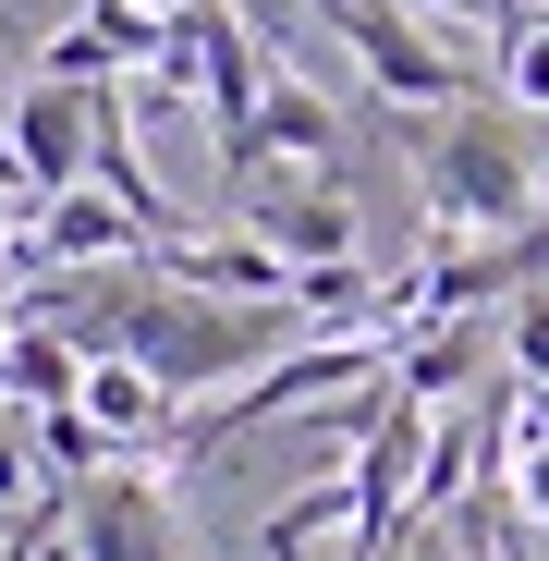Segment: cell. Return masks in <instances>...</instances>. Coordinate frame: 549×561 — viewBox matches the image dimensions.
Here are the masks:
<instances>
[{
	"label": "cell",
	"instance_id": "6da1fadb",
	"mask_svg": "<svg viewBox=\"0 0 549 561\" xmlns=\"http://www.w3.org/2000/svg\"><path fill=\"white\" fill-rule=\"evenodd\" d=\"M294 306H232V294H183V280H123V294H99V318H85L73 342L85 354H135L147 379L183 403V391H232L268 366V342H282Z\"/></svg>",
	"mask_w": 549,
	"mask_h": 561
},
{
	"label": "cell",
	"instance_id": "7a4b0ae2",
	"mask_svg": "<svg viewBox=\"0 0 549 561\" xmlns=\"http://www.w3.org/2000/svg\"><path fill=\"white\" fill-rule=\"evenodd\" d=\"M415 171H427V208H439V232H477V244H501V232H525L537 220V171H525V147H513V123L501 111H451L427 147H415Z\"/></svg>",
	"mask_w": 549,
	"mask_h": 561
},
{
	"label": "cell",
	"instance_id": "3957f363",
	"mask_svg": "<svg viewBox=\"0 0 549 561\" xmlns=\"http://www.w3.org/2000/svg\"><path fill=\"white\" fill-rule=\"evenodd\" d=\"M306 13L366 61V85H379L391 111H465V99H477V73L415 25V0H306Z\"/></svg>",
	"mask_w": 549,
	"mask_h": 561
},
{
	"label": "cell",
	"instance_id": "277c9868",
	"mask_svg": "<svg viewBox=\"0 0 549 561\" xmlns=\"http://www.w3.org/2000/svg\"><path fill=\"white\" fill-rule=\"evenodd\" d=\"M85 135H99V85L25 73L13 99H0V147H13V183H25V196H73V183H85Z\"/></svg>",
	"mask_w": 549,
	"mask_h": 561
},
{
	"label": "cell",
	"instance_id": "5b68a950",
	"mask_svg": "<svg viewBox=\"0 0 549 561\" xmlns=\"http://www.w3.org/2000/svg\"><path fill=\"white\" fill-rule=\"evenodd\" d=\"M61 513H73V549L85 561H183L171 501H159V477H135V463H99L85 489H61Z\"/></svg>",
	"mask_w": 549,
	"mask_h": 561
},
{
	"label": "cell",
	"instance_id": "8992f818",
	"mask_svg": "<svg viewBox=\"0 0 549 561\" xmlns=\"http://www.w3.org/2000/svg\"><path fill=\"white\" fill-rule=\"evenodd\" d=\"M111 256H147V232L99 196V183L37 196V208H25V244H13V268H111Z\"/></svg>",
	"mask_w": 549,
	"mask_h": 561
},
{
	"label": "cell",
	"instance_id": "52a82bcc",
	"mask_svg": "<svg viewBox=\"0 0 549 561\" xmlns=\"http://www.w3.org/2000/svg\"><path fill=\"white\" fill-rule=\"evenodd\" d=\"M147 268H159V280H183V294L294 306V256H282V244H256V232H232V244H196V232H171V244H147Z\"/></svg>",
	"mask_w": 549,
	"mask_h": 561
},
{
	"label": "cell",
	"instance_id": "ba28073f",
	"mask_svg": "<svg viewBox=\"0 0 549 561\" xmlns=\"http://www.w3.org/2000/svg\"><path fill=\"white\" fill-rule=\"evenodd\" d=\"M73 403L99 415V439H111V451H147V439L171 451V427H183V403L147 379L135 354H85V391H73Z\"/></svg>",
	"mask_w": 549,
	"mask_h": 561
},
{
	"label": "cell",
	"instance_id": "9c48e42d",
	"mask_svg": "<svg viewBox=\"0 0 549 561\" xmlns=\"http://www.w3.org/2000/svg\"><path fill=\"white\" fill-rule=\"evenodd\" d=\"M268 159H306V171H330V159H342V111L318 99V85H294V73H268V99H256V147H244V183H256Z\"/></svg>",
	"mask_w": 549,
	"mask_h": 561
},
{
	"label": "cell",
	"instance_id": "30bf717a",
	"mask_svg": "<svg viewBox=\"0 0 549 561\" xmlns=\"http://www.w3.org/2000/svg\"><path fill=\"white\" fill-rule=\"evenodd\" d=\"M477 366H489V330L477 318H427L391 342V391L403 403H451V391H477Z\"/></svg>",
	"mask_w": 549,
	"mask_h": 561
},
{
	"label": "cell",
	"instance_id": "8fae6325",
	"mask_svg": "<svg viewBox=\"0 0 549 561\" xmlns=\"http://www.w3.org/2000/svg\"><path fill=\"white\" fill-rule=\"evenodd\" d=\"M0 391H13L25 415L73 403V391H85V342H73V330H49V318H13V330H0Z\"/></svg>",
	"mask_w": 549,
	"mask_h": 561
},
{
	"label": "cell",
	"instance_id": "7c38bea8",
	"mask_svg": "<svg viewBox=\"0 0 549 561\" xmlns=\"http://www.w3.org/2000/svg\"><path fill=\"white\" fill-rule=\"evenodd\" d=\"M256 244H282L294 268H330V256H354V196H342V183L268 196V208H256Z\"/></svg>",
	"mask_w": 549,
	"mask_h": 561
},
{
	"label": "cell",
	"instance_id": "4fadbf2b",
	"mask_svg": "<svg viewBox=\"0 0 549 561\" xmlns=\"http://www.w3.org/2000/svg\"><path fill=\"white\" fill-rule=\"evenodd\" d=\"M330 525H354V477H330V489H294L282 513L256 525V561H306V549H318Z\"/></svg>",
	"mask_w": 549,
	"mask_h": 561
},
{
	"label": "cell",
	"instance_id": "5bb4252c",
	"mask_svg": "<svg viewBox=\"0 0 549 561\" xmlns=\"http://www.w3.org/2000/svg\"><path fill=\"white\" fill-rule=\"evenodd\" d=\"M25 439H37V463H49L61 489H85V477L111 463V439H99V415H85V403H49V415H25Z\"/></svg>",
	"mask_w": 549,
	"mask_h": 561
},
{
	"label": "cell",
	"instance_id": "9a60e30c",
	"mask_svg": "<svg viewBox=\"0 0 549 561\" xmlns=\"http://www.w3.org/2000/svg\"><path fill=\"white\" fill-rule=\"evenodd\" d=\"M501 354H513V379H525V391H549V280H537V294H513Z\"/></svg>",
	"mask_w": 549,
	"mask_h": 561
},
{
	"label": "cell",
	"instance_id": "2e32d148",
	"mask_svg": "<svg viewBox=\"0 0 549 561\" xmlns=\"http://www.w3.org/2000/svg\"><path fill=\"white\" fill-rule=\"evenodd\" d=\"M501 99H513V111H549V13L501 49Z\"/></svg>",
	"mask_w": 549,
	"mask_h": 561
},
{
	"label": "cell",
	"instance_id": "e0dca14e",
	"mask_svg": "<svg viewBox=\"0 0 549 561\" xmlns=\"http://www.w3.org/2000/svg\"><path fill=\"white\" fill-rule=\"evenodd\" d=\"M37 561H85V549H73V513H61V525L37 537Z\"/></svg>",
	"mask_w": 549,
	"mask_h": 561
},
{
	"label": "cell",
	"instance_id": "ac0fdd59",
	"mask_svg": "<svg viewBox=\"0 0 549 561\" xmlns=\"http://www.w3.org/2000/svg\"><path fill=\"white\" fill-rule=\"evenodd\" d=\"M537 220H549V171H537Z\"/></svg>",
	"mask_w": 549,
	"mask_h": 561
}]
</instances>
